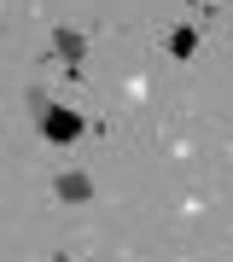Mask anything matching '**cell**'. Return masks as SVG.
<instances>
[{
    "instance_id": "cell-2",
    "label": "cell",
    "mask_w": 233,
    "mask_h": 262,
    "mask_svg": "<svg viewBox=\"0 0 233 262\" xmlns=\"http://www.w3.org/2000/svg\"><path fill=\"white\" fill-rule=\"evenodd\" d=\"M53 192L65 198V204H88V198H93V181H88V175H76V169H65V175L53 181Z\"/></svg>"
},
{
    "instance_id": "cell-1",
    "label": "cell",
    "mask_w": 233,
    "mask_h": 262,
    "mask_svg": "<svg viewBox=\"0 0 233 262\" xmlns=\"http://www.w3.org/2000/svg\"><path fill=\"white\" fill-rule=\"evenodd\" d=\"M82 128H88V122L76 117V111H65V105H47V111H41V134H47V140H58V146L76 140Z\"/></svg>"
},
{
    "instance_id": "cell-3",
    "label": "cell",
    "mask_w": 233,
    "mask_h": 262,
    "mask_svg": "<svg viewBox=\"0 0 233 262\" xmlns=\"http://www.w3.org/2000/svg\"><path fill=\"white\" fill-rule=\"evenodd\" d=\"M53 53H58V58H65V64L76 70V64H82V53H88V41L76 35V29H53Z\"/></svg>"
},
{
    "instance_id": "cell-4",
    "label": "cell",
    "mask_w": 233,
    "mask_h": 262,
    "mask_svg": "<svg viewBox=\"0 0 233 262\" xmlns=\"http://www.w3.org/2000/svg\"><path fill=\"white\" fill-rule=\"evenodd\" d=\"M193 41H198L193 29H175V35H169V53H175V58H186V53H193Z\"/></svg>"
}]
</instances>
